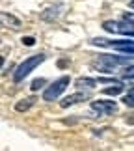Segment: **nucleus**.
Returning <instances> with one entry per match:
<instances>
[{
    "label": "nucleus",
    "instance_id": "6e6552de",
    "mask_svg": "<svg viewBox=\"0 0 134 151\" xmlns=\"http://www.w3.org/2000/svg\"><path fill=\"white\" fill-rule=\"evenodd\" d=\"M34 104H36V97L30 95V97H24V99L17 101L15 103V110L17 112H26V110H30Z\"/></svg>",
    "mask_w": 134,
    "mask_h": 151
},
{
    "label": "nucleus",
    "instance_id": "ddd939ff",
    "mask_svg": "<svg viewBox=\"0 0 134 151\" xmlns=\"http://www.w3.org/2000/svg\"><path fill=\"white\" fill-rule=\"evenodd\" d=\"M123 103L127 104V106H134V86L129 90V93L123 97Z\"/></svg>",
    "mask_w": 134,
    "mask_h": 151
},
{
    "label": "nucleus",
    "instance_id": "1a4fd4ad",
    "mask_svg": "<svg viewBox=\"0 0 134 151\" xmlns=\"http://www.w3.org/2000/svg\"><path fill=\"white\" fill-rule=\"evenodd\" d=\"M77 88H80V90H84V88H88V90H93L95 86L99 84V80H95V78H86V77H80V78H77Z\"/></svg>",
    "mask_w": 134,
    "mask_h": 151
},
{
    "label": "nucleus",
    "instance_id": "39448f33",
    "mask_svg": "<svg viewBox=\"0 0 134 151\" xmlns=\"http://www.w3.org/2000/svg\"><path fill=\"white\" fill-rule=\"evenodd\" d=\"M99 62L106 63V65L110 67H115L118 69V65H129V63L132 62V56H112V54H102L99 56Z\"/></svg>",
    "mask_w": 134,
    "mask_h": 151
},
{
    "label": "nucleus",
    "instance_id": "7ed1b4c3",
    "mask_svg": "<svg viewBox=\"0 0 134 151\" xmlns=\"http://www.w3.org/2000/svg\"><path fill=\"white\" fill-rule=\"evenodd\" d=\"M102 28L110 34H123V36L134 37V22H115V21H104Z\"/></svg>",
    "mask_w": 134,
    "mask_h": 151
},
{
    "label": "nucleus",
    "instance_id": "9b49d317",
    "mask_svg": "<svg viewBox=\"0 0 134 151\" xmlns=\"http://www.w3.org/2000/svg\"><path fill=\"white\" fill-rule=\"evenodd\" d=\"M121 78H125V80H132L134 78V65H127V67H123L121 69Z\"/></svg>",
    "mask_w": 134,
    "mask_h": 151
},
{
    "label": "nucleus",
    "instance_id": "f03ea898",
    "mask_svg": "<svg viewBox=\"0 0 134 151\" xmlns=\"http://www.w3.org/2000/svg\"><path fill=\"white\" fill-rule=\"evenodd\" d=\"M69 82H71V77L69 75H63V77H60L58 80H54L50 86H47L45 91H43V101H56L58 97H60L63 91H65V88L69 86Z\"/></svg>",
    "mask_w": 134,
    "mask_h": 151
},
{
    "label": "nucleus",
    "instance_id": "4468645a",
    "mask_svg": "<svg viewBox=\"0 0 134 151\" xmlns=\"http://www.w3.org/2000/svg\"><path fill=\"white\" fill-rule=\"evenodd\" d=\"M43 84H45V80H43V78H36V80L32 82V86H30V88H32V91H37V90L41 88Z\"/></svg>",
    "mask_w": 134,
    "mask_h": 151
},
{
    "label": "nucleus",
    "instance_id": "0eeeda50",
    "mask_svg": "<svg viewBox=\"0 0 134 151\" xmlns=\"http://www.w3.org/2000/svg\"><path fill=\"white\" fill-rule=\"evenodd\" d=\"M62 9H63V4L50 6V8H47L43 13H41V19H43V21H54V19H58V17H60Z\"/></svg>",
    "mask_w": 134,
    "mask_h": 151
},
{
    "label": "nucleus",
    "instance_id": "9d476101",
    "mask_svg": "<svg viewBox=\"0 0 134 151\" xmlns=\"http://www.w3.org/2000/svg\"><path fill=\"white\" fill-rule=\"evenodd\" d=\"M2 22L6 26H11V28H19L21 26V21L17 19V17H13V15H9V13H2Z\"/></svg>",
    "mask_w": 134,
    "mask_h": 151
},
{
    "label": "nucleus",
    "instance_id": "20e7f679",
    "mask_svg": "<svg viewBox=\"0 0 134 151\" xmlns=\"http://www.w3.org/2000/svg\"><path fill=\"white\" fill-rule=\"evenodd\" d=\"M91 110L99 116V118H101V116H108V114H114L115 110H118V103H115V101H102V99H99V101L91 103Z\"/></svg>",
    "mask_w": 134,
    "mask_h": 151
},
{
    "label": "nucleus",
    "instance_id": "f8f14e48",
    "mask_svg": "<svg viewBox=\"0 0 134 151\" xmlns=\"http://www.w3.org/2000/svg\"><path fill=\"white\" fill-rule=\"evenodd\" d=\"M121 91H123V84L119 82V84H112V88H106L104 93H106V95H119Z\"/></svg>",
    "mask_w": 134,
    "mask_h": 151
},
{
    "label": "nucleus",
    "instance_id": "f257e3e1",
    "mask_svg": "<svg viewBox=\"0 0 134 151\" xmlns=\"http://www.w3.org/2000/svg\"><path fill=\"white\" fill-rule=\"evenodd\" d=\"M45 58L47 56L39 52V54H32V56H28L24 62H21L19 65H17V69L13 71V82H22V80H24L39 63L45 62Z\"/></svg>",
    "mask_w": 134,
    "mask_h": 151
},
{
    "label": "nucleus",
    "instance_id": "2eb2a0df",
    "mask_svg": "<svg viewBox=\"0 0 134 151\" xmlns=\"http://www.w3.org/2000/svg\"><path fill=\"white\" fill-rule=\"evenodd\" d=\"M34 43H36V39H34L32 36H26V37H22V45H26V47H32Z\"/></svg>",
    "mask_w": 134,
    "mask_h": 151
},
{
    "label": "nucleus",
    "instance_id": "423d86ee",
    "mask_svg": "<svg viewBox=\"0 0 134 151\" xmlns=\"http://www.w3.org/2000/svg\"><path fill=\"white\" fill-rule=\"evenodd\" d=\"M86 99H88V93L77 91V93L67 95L65 99H62V101H60V106H62V108H69V106H73V104H77V103H80V101H86Z\"/></svg>",
    "mask_w": 134,
    "mask_h": 151
}]
</instances>
